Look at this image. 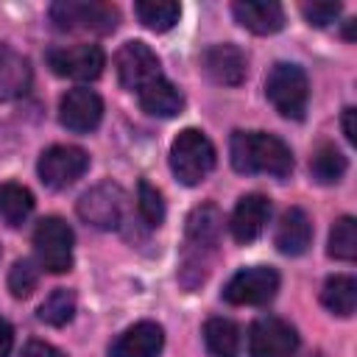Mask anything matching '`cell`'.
<instances>
[{
    "label": "cell",
    "mask_w": 357,
    "mask_h": 357,
    "mask_svg": "<svg viewBox=\"0 0 357 357\" xmlns=\"http://www.w3.org/2000/svg\"><path fill=\"white\" fill-rule=\"evenodd\" d=\"M229 159L237 173H265L284 178L293 170V153L284 139L265 131H234L229 142Z\"/></svg>",
    "instance_id": "6da1fadb"
},
{
    "label": "cell",
    "mask_w": 357,
    "mask_h": 357,
    "mask_svg": "<svg viewBox=\"0 0 357 357\" xmlns=\"http://www.w3.org/2000/svg\"><path fill=\"white\" fill-rule=\"evenodd\" d=\"M73 229L67 226V220L50 215L42 218L33 229V251L36 259L45 271L50 273H64L73 268Z\"/></svg>",
    "instance_id": "5b68a950"
},
{
    "label": "cell",
    "mask_w": 357,
    "mask_h": 357,
    "mask_svg": "<svg viewBox=\"0 0 357 357\" xmlns=\"http://www.w3.org/2000/svg\"><path fill=\"white\" fill-rule=\"evenodd\" d=\"M114 70H117V81L123 89L128 92H139L142 86H148L151 81L162 78L159 70V56L139 39L126 42L117 56H114Z\"/></svg>",
    "instance_id": "9c48e42d"
},
{
    "label": "cell",
    "mask_w": 357,
    "mask_h": 357,
    "mask_svg": "<svg viewBox=\"0 0 357 357\" xmlns=\"http://www.w3.org/2000/svg\"><path fill=\"white\" fill-rule=\"evenodd\" d=\"M31 212H33L31 190L17 181H3L0 184V223L17 229L31 218Z\"/></svg>",
    "instance_id": "7402d4cb"
},
{
    "label": "cell",
    "mask_w": 357,
    "mask_h": 357,
    "mask_svg": "<svg viewBox=\"0 0 357 357\" xmlns=\"http://www.w3.org/2000/svg\"><path fill=\"white\" fill-rule=\"evenodd\" d=\"M201 70L209 81H215L220 86H237L245 81L248 59L237 45L220 42V45H209L201 53Z\"/></svg>",
    "instance_id": "4fadbf2b"
},
{
    "label": "cell",
    "mask_w": 357,
    "mask_h": 357,
    "mask_svg": "<svg viewBox=\"0 0 357 357\" xmlns=\"http://www.w3.org/2000/svg\"><path fill=\"white\" fill-rule=\"evenodd\" d=\"M165 346V329L156 321H137L112 346L109 357H156Z\"/></svg>",
    "instance_id": "2e32d148"
},
{
    "label": "cell",
    "mask_w": 357,
    "mask_h": 357,
    "mask_svg": "<svg viewBox=\"0 0 357 357\" xmlns=\"http://www.w3.org/2000/svg\"><path fill=\"white\" fill-rule=\"evenodd\" d=\"M134 14L139 17V22L148 31L165 33L178 22L181 6L173 3V0H139V3H134Z\"/></svg>",
    "instance_id": "cb8c5ba5"
},
{
    "label": "cell",
    "mask_w": 357,
    "mask_h": 357,
    "mask_svg": "<svg viewBox=\"0 0 357 357\" xmlns=\"http://www.w3.org/2000/svg\"><path fill=\"white\" fill-rule=\"evenodd\" d=\"M20 357H67L61 349H56L53 343H45V340H28L22 346V354Z\"/></svg>",
    "instance_id": "4dcf8cb0"
},
{
    "label": "cell",
    "mask_w": 357,
    "mask_h": 357,
    "mask_svg": "<svg viewBox=\"0 0 357 357\" xmlns=\"http://www.w3.org/2000/svg\"><path fill=\"white\" fill-rule=\"evenodd\" d=\"M340 3H304L301 6V14H304V20L310 22V25H315V28H324V25H329V22H335L337 17H340Z\"/></svg>",
    "instance_id": "f546056e"
},
{
    "label": "cell",
    "mask_w": 357,
    "mask_h": 357,
    "mask_svg": "<svg viewBox=\"0 0 357 357\" xmlns=\"http://www.w3.org/2000/svg\"><path fill=\"white\" fill-rule=\"evenodd\" d=\"M321 304L332 312V315H340V318H349L357 307V282L354 276L349 273H335L324 282V290H321Z\"/></svg>",
    "instance_id": "44dd1931"
},
{
    "label": "cell",
    "mask_w": 357,
    "mask_h": 357,
    "mask_svg": "<svg viewBox=\"0 0 357 357\" xmlns=\"http://www.w3.org/2000/svg\"><path fill=\"white\" fill-rule=\"evenodd\" d=\"M89 170V156L78 145H50L36 162L39 181L47 190H67Z\"/></svg>",
    "instance_id": "8992f818"
},
{
    "label": "cell",
    "mask_w": 357,
    "mask_h": 357,
    "mask_svg": "<svg viewBox=\"0 0 357 357\" xmlns=\"http://www.w3.org/2000/svg\"><path fill=\"white\" fill-rule=\"evenodd\" d=\"M31 81H33L31 61L11 45L0 42V103L25 95L31 89Z\"/></svg>",
    "instance_id": "e0dca14e"
},
{
    "label": "cell",
    "mask_w": 357,
    "mask_h": 357,
    "mask_svg": "<svg viewBox=\"0 0 357 357\" xmlns=\"http://www.w3.org/2000/svg\"><path fill=\"white\" fill-rule=\"evenodd\" d=\"M100 117H103V100L89 86L67 89L61 95V100H59V123L67 131L89 134V131H95L100 126Z\"/></svg>",
    "instance_id": "7c38bea8"
},
{
    "label": "cell",
    "mask_w": 357,
    "mask_h": 357,
    "mask_svg": "<svg viewBox=\"0 0 357 357\" xmlns=\"http://www.w3.org/2000/svg\"><path fill=\"white\" fill-rule=\"evenodd\" d=\"M354 109L349 106V109H343V134H346V139L354 145L357 142V128H354Z\"/></svg>",
    "instance_id": "d6a6232c"
},
{
    "label": "cell",
    "mask_w": 357,
    "mask_h": 357,
    "mask_svg": "<svg viewBox=\"0 0 357 357\" xmlns=\"http://www.w3.org/2000/svg\"><path fill=\"white\" fill-rule=\"evenodd\" d=\"M106 56L98 45H73V47H53L47 50V67L73 81H95L103 73Z\"/></svg>",
    "instance_id": "8fae6325"
},
{
    "label": "cell",
    "mask_w": 357,
    "mask_h": 357,
    "mask_svg": "<svg viewBox=\"0 0 357 357\" xmlns=\"http://www.w3.org/2000/svg\"><path fill=\"white\" fill-rule=\"evenodd\" d=\"M265 95L273 109L287 120H301L310 103V81L298 64L279 61L265 78Z\"/></svg>",
    "instance_id": "3957f363"
},
{
    "label": "cell",
    "mask_w": 357,
    "mask_h": 357,
    "mask_svg": "<svg viewBox=\"0 0 357 357\" xmlns=\"http://www.w3.org/2000/svg\"><path fill=\"white\" fill-rule=\"evenodd\" d=\"M78 218L95 229H117L126 212V192L114 181H100L78 198Z\"/></svg>",
    "instance_id": "52a82bcc"
},
{
    "label": "cell",
    "mask_w": 357,
    "mask_h": 357,
    "mask_svg": "<svg viewBox=\"0 0 357 357\" xmlns=\"http://www.w3.org/2000/svg\"><path fill=\"white\" fill-rule=\"evenodd\" d=\"M231 14L257 36H271L284 28V8L276 0H237L231 3Z\"/></svg>",
    "instance_id": "9a60e30c"
},
{
    "label": "cell",
    "mask_w": 357,
    "mask_h": 357,
    "mask_svg": "<svg viewBox=\"0 0 357 357\" xmlns=\"http://www.w3.org/2000/svg\"><path fill=\"white\" fill-rule=\"evenodd\" d=\"M204 343L212 357H237L240 351V329L229 318H209L204 324Z\"/></svg>",
    "instance_id": "603a6c76"
},
{
    "label": "cell",
    "mask_w": 357,
    "mask_h": 357,
    "mask_svg": "<svg viewBox=\"0 0 357 357\" xmlns=\"http://www.w3.org/2000/svg\"><path fill=\"white\" fill-rule=\"evenodd\" d=\"M137 209H139V218L151 229L162 226V220H165V201H162V192L151 181H139V187H137Z\"/></svg>",
    "instance_id": "83f0119b"
},
{
    "label": "cell",
    "mask_w": 357,
    "mask_h": 357,
    "mask_svg": "<svg viewBox=\"0 0 357 357\" xmlns=\"http://www.w3.org/2000/svg\"><path fill=\"white\" fill-rule=\"evenodd\" d=\"M279 290V273L276 268L268 265H251L237 271L226 287H223V301L234 307H259L268 304Z\"/></svg>",
    "instance_id": "ba28073f"
},
{
    "label": "cell",
    "mask_w": 357,
    "mask_h": 357,
    "mask_svg": "<svg viewBox=\"0 0 357 357\" xmlns=\"http://www.w3.org/2000/svg\"><path fill=\"white\" fill-rule=\"evenodd\" d=\"M75 315V293L70 287H56L36 310V318L47 326H64Z\"/></svg>",
    "instance_id": "484cf974"
},
{
    "label": "cell",
    "mask_w": 357,
    "mask_h": 357,
    "mask_svg": "<svg viewBox=\"0 0 357 357\" xmlns=\"http://www.w3.org/2000/svg\"><path fill=\"white\" fill-rule=\"evenodd\" d=\"M273 243L276 248L284 254V257H298L310 248L312 243V223H310V215L301 209V206H290L284 209L279 226H276V234H273Z\"/></svg>",
    "instance_id": "d6986e66"
},
{
    "label": "cell",
    "mask_w": 357,
    "mask_h": 357,
    "mask_svg": "<svg viewBox=\"0 0 357 357\" xmlns=\"http://www.w3.org/2000/svg\"><path fill=\"white\" fill-rule=\"evenodd\" d=\"M14 346V329L6 318H0V357H8Z\"/></svg>",
    "instance_id": "1f68e13d"
},
{
    "label": "cell",
    "mask_w": 357,
    "mask_h": 357,
    "mask_svg": "<svg viewBox=\"0 0 357 357\" xmlns=\"http://www.w3.org/2000/svg\"><path fill=\"white\" fill-rule=\"evenodd\" d=\"M50 22L59 31H86V33H112L120 22V11L98 0H59L50 6Z\"/></svg>",
    "instance_id": "277c9868"
},
{
    "label": "cell",
    "mask_w": 357,
    "mask_h": 357,
    "mask_svg": "<svg viewBox=\"0 0 357 357\" xmlns=\"http://www.w3.org/2000/svg\"><path fill=\"white\" fill-rule=\"evenodd\" d=\"M346 167H349V162H346V156H343L335 145L324 142V145H318V148L312 151L310 173H312V178H315L318 184H337V181L343 178Z\"/></svg>",
    "instance_id": "d4e9b609"
},
{
    "label": "cell",
    "mask_w": 357,
    "mask_h": 357,
    "mask_svg": "<svg viewBox=\"0 0 357 357\" xmlns=\"http://www.w3.org/2000/svg\"><path fill=\"white\" fill-rule=\"evenodd\" d=\"M215 145L201 128H184L170 142V170L184 187L201 184L215 167Z\"/></svg>",
    "instance_id": "7a4b0ae2"
},
{
    "label": "cell",
    "mask_w": 357,
    "mask_h": 357,
    "mask_svg": "<svg viewBox=\"0 0 357 357\" xmlns=\"http://www.w3.org/2000/svg\"><path fill=\"white\" fill-rule=\"evenodd\" d=\"M220 226H223V215L215 204L195 206L187 215V254L198 251V259H201V254H206L218 243Z\"/></svg>",
    "instance_id": "ac0fdd59"
},
{
    "label": "cell",
    "mask_w": 357,
    "mask_h": 357,
    "mask_svg": "<svg viewBox=\"0 0 357 357\" xmlns=\"http://www.w3.org/2000/svg\"><path fill=\"white\" fill-rule=\"evenodd\" d=\"M271 218V201L262 195V192H248L237 201L234 212H231V220H229V229H231V237L237 243H254L265 223Z\"/></svg>",
    "instance_id": "5bb4252c"
},
{
    "label": "cell",
    "mask_w": 357,
    "mask_h": 357,
    "mask_svg": "<svg viewBox=\"0 0 357 357\" xmlns=\"http://www.w3.org/2000/svg\"><path fill=\"white\" fill-rule=\"evenodd\" d=\"M296 349L298 332L276 315H262L248 329V357H293Z\"/></svg>",
    "instance_id": "30bf717a"
},
{
    "label": "cell",
    "mask_w": 357,
    "mask_h": 357,
    "mask_svg": "<svg viewBox=\"0 0 357 357\" xmlns=\"http://www.w3.org/2000/svg\"><path fill=\"white\" fill-rule=\"evenodd\" d=\"M39 284V271L31 259H17L8 271V290L14 298H28Z\"/></svg>",
    "instance_id": "f1b7e54d"
},
{
    "label": "cell",
    "mask_w": 357,
    "mask_h": 357,
    "mask_svg": "<svg viewBox=\"0 0 357 357\" xmlns=\"http://www.w3.org/2000/svg\"><path fill=\"white\" fill-rule=\"evenodd\" d=\"M139 106L145 114L151 117H176L184 109V95L178 92L176 84H170L167 78H156L148 86H142L137 92Z\"/></svg>",
    "instance_id": "ffe728a7"
},
{
    "label": "cell",
    "mask_w": 357,
    "mask_h": 357,
    "mask_svg": "<svg viewBox=\"0 0 357 357\" xmlns=\"http://www.w3.org/2000/svg\"><path fill=\"white\" fill-rule=\"evenodd\" d=\"M326 251H329V257H335L340 262H351L357 257V220L351 215H343L335 220V226L329 231Z\"/></svg>",
    "instance_id": "4316f807"
}]
</instances>
